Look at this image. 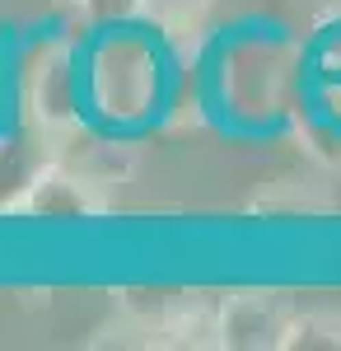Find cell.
Listing matches in <instances>:
<instances>
[{
    "label": "cell",
    "instance_id": "52a82bcc",
    "mask_svg": "<svg viewBox=\"0 0 341 351\" xmlns=\"http://www.w3.org/2000/svg\"><path fill=\"white\" fill-rule=\"evenodd\" d=\"M61 5H75V10H89L94 0H61Z\"/></svg>",
    "mask_w": 341,
    "mask_h": 351
},
{
    "label": "cell",
    "instance_id": "5b68a950",
    "mask_svg": "<svg viewBox=\"0 0 341 351\" xmlns=\"http://www.w3.org/2000/svg\"><path fill=\"white\" fill-rule=\"evenodd\" d=\"M215 10V0H131V14L159 28L164 38H192L201 33Z\"/></svg>",
    "mask_w": 341,
    "mask_h": 351
},
{
    "label": "cell",
    "instance_id": "6da1fadb",
    "mask_svg": "<svg viewBox=\"0 0 341 351\" xmlns=\"http://www.w3.org/2000/svg\"><path fill=\"white\" fill-rule=\"evenodd\" d=\"M19 112L42 136L79 132V56L71 38H42L28 47L19 61Z\"/></svg>",
    "mask_w": 341,
    "mask_h": 351
},
{
    "label": "cell",
    "instance_id": "3957f363",
    "mask_svg": "<svg viewBox=\"0 0 341 351\" xmlns=\"http://www.w3.org/2000/svg\"><path fill=\"white\" fill-rule=\"evenodd\" d=\"M108 206L112 202H108L103 183L89 169L52 160L42 169H33L0 211L5 216H28V220H99L108 216Z\"/></svg>",
    "mask_w": 341,
    "mask_h": 351
},
{
    "label": "cell",
    "instance_id": "277c9868",
    "mask_svg": "<svg viewBox=\"0 0 341 351\" xmlns=\"http://www.w3.org/2000/svg\"><path fill=\"white\" fill-rule=\"evenodd\" d=\"M294 304L286 291L243 286L220 295V347L229 351H281Z\"/></svg>",
    "mask_w": 341,
    "mask_h": 351
},
{
    "label": "cell",
    "instance_id": "7a4b0ae2",
    "mask_svg": "<svg viewBox=\"0 0 341 351\" xmlns=\"http://www.w3.org/2000/svg\"><path fill=\"white\" fill-rule=\"evenodd\" d=\"M159 104V61L145 43L112 33L89 56V108L112 127H131Z\"/></svg>",
    "mask_w": 341,
    "mask_h": 351
},
{
    "label": "cell",
    "instance_id": "8992f818",
    "mask_svg": "<svg viewBox=\"0 0 341 351\" xmlns=\"http://www.w3.org/2000/svg\"><path fill=\"white\" fill-rule=\"evenodd\" d=\"M281 351H341V309H294Z\"/></svg>",
    "mask_w": 341,
    "mask_h": 351
}]
</instances>
